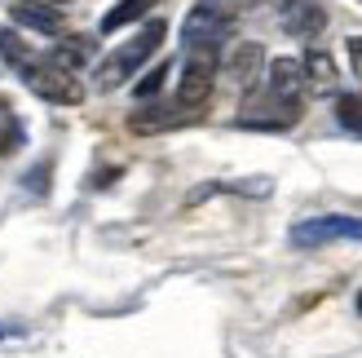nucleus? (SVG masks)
<instances>
[{
  "label": "nucleus",
  "instance_id": "1",
  "mask_svg": "<svg viewBox=\"0 0 362 358\" xmlns=\"http://www.w3.org/2000/svg\"><path fill=\"white\" fill-rule=\"evenodd\" d=\"M0 53H5L9 67H18L23 84H27L40 102H53V106H80V102H84V84H80V76H71V71L53 67L49 58H35V53H31L23 40H18L9 27H0Z\"/></svg>",
  "mask_w": 362,
  "mask_h": 358
},
{
  "label": "nucleus",
  "instance_id": "2",
  "mask_svg": "<svg viewBox=\"0 0 362 358\" xmlns=\"http://www.w3.org/2000/svg\"><path fill=\"white\" fill-rule=\"evenodd\" d=\"M164 35H168V23H164V18H151V23L141 27L133 40H124L115 53H106L102 67H98V76H93L98 88H106V93H111V88H119L129 76H137V71L151 62V53L159 49V40H164Z\"/></svg>",
  "mask_w": 362,
  "mask_h": 358
},
{
  "label": "nucleus",
  "instance_id": "3",
  "mask_svg": "<svg viewBox=\"0 0 362 358\" xmlns=\"http://www.w3.org/2000/svg\"><path fill=\"white\" fill-rule=\"evenodd\" d=\"M212 84H216V49H190L186 67H181V80H177V106L204 115Z\"/></svg>",
  "mask_w": 362,
  "mask_h": 358
},
{
  "label": "nucleus",
  "instance_id": "4",
  "mask_svg": "<svg viewBox=\"0 0 362 358\" xmlns=\"http://www.w3.org/2000/svg\"><path fill=\"white\" fill-rule=\"evenodd\" d=\"M230 31H234V13L221 9L216 0H204L181 23V40H186V49H221V40H230Z\"/></svg>",
  "mask_w": 362,
  "mask_h": 358
},
{
  "label": "nucleus",
  "instance_id": "5",
  "mask_svg": "<svg viewBox=\"0 0 362 358\" xmlns=\"http://www.w3.org/2000/svg\"><path fill=\"white\" fill-rule=\"evenodd\" d=\"M336 239H362V217H340V212H327V217H310L292 226V243L296 248H322Z\"/></svg>",
  "mask_w": 362,
  "mask_h": 358
},
{
  "label": "nucleus",
  "instance_id": "6",
  "mask_svg": "<svg viewBox=\"0 0 362 358\" xmlns=\"http://www.w3.org/2000/svg\"><path fill=\"white\" fill-rule=\"evenodd\" d=\"M265 93L283 102V106H300L305 102V67L300 58H274L265 67Z\"/></svg>",
  "mask_w": 362,
  "mask_h": 358
},
{
  "label": "nucleus",
  "instance_id": "7",
  "mask_svg": "<svg viewBox=\"0 0 362 358\" xmlns=\"http://www.w3.org/2000/svg\"><path fill=\"white\" fill-rule=\"evenodd\" d=\"M279 27L292 35V40H314V35L327 27V13H322V5H314V0H283Z\"/></svg>",
  "mask_w": 362,
  "mask_h": 358
},
{
  "label": "nucleus",
  "instance_id": "8",
  "mask_svg": "<svg viewBox=\"0 0 362 358\" xmlns=\"http://www.w3.org/2000/svg\"><path fill=\"white\" fill-rule=\"evenodd\" d=\"M296 120H300V106H283V102H274L269 93L261 102H247L243 115H239L243 129H292Z\"/></svg>",
  "mask_w": 362,
  "mask_h": 358
},
{
  "label": "nucleus",
  "instance_id": "9",
  "mask_svg": "<svg viewBox=\"0 0 362 358\" xmlns=\"http://www.w3.org/2000/svg\"><path fill=\"white\" fill-rule=\"evenodd\" d=\"M230 80L243 88V93H252V88H257V80L265 76V49L257 45V40H243L239 49L230 53Z\"/></svg>",
  "mask_w": 362,
  "mask_h": 358
},
{
  "label": "nucleus",
  "instance_id": "10",
  "mask_svg": "<svg viewBox=\"0 0 362 358\" xmlns=\"http://www.w3.org/2000/svg\"><path fill=\"white\" fill-rule=\"evenodd\" d=\"M199 120V111H186V106H146V111L129 115L133 133H164V129H181V124Z\"/></svg>",
  "mask_w": 362,
  "mask_h": 358
},
{
  "label": "nucleus",
  "instance_id": "11",
  "mask_svg": "<svg viewBox=\"0 0 362 358\" xmlns=\"http://www.w3.org/2000/svg\"><path fill=\"white\" fill-rule=\"evenodd\" d=\"M93 53H98V40H88V35H62V40H53L49 62L76 76V71H84L88 62H93Z\"/></svg>",
  "mask_w": 362,
  "mask_h": 358
},
{
  "label": "nucleus",
  "instance_id": "12",
  "mask_svg": "<svg viewBox=\"0 0 362 358\" xmlns=\"http://www.w3.org/2000/svg\"><path fill=\"white\" fill-rule=\"evenodd\" d=\"M9 18H13L18 27H31V31H40V35H62V13L53 9V5H40V0L13 5Z\"/></svg>",
  "mask_w": 362,
  "mask_h": 358
},
{
  "label": "nucleus",
  "instance_id": "13",
  "mask_svg": "<svg viewBox=\"0 0 362 358\" xmlns=\"http://www.w3.org/2000/svg\"><path fill=\"white\" fill-rule=\"evenodd\" d=\"M300 67H305V88H314V93H332L336 88V62L327 49H310L300 58Z\"/></svg>",
  "mask_w": 362,
  "mask_h": 358
},
{
  "label": "nucleus",
  "instance_id": "14",
  "mask_svg": "<svg viewBox=\"0 0 362 358\" xmlns=\"http://www.w3.org/2000/svg\"><path fill=\"white\" fill-rule=\"evenodd\" d=\"M151 9V0H119V5L102 18V31H119V27H129V23H137L141 13Z\"/></svg>",
  "mask_w": 362,
  "mask_h": 358
},
{
  "label": "nucleus",
  "instance_id": "15",
  "mask_svg": "<svg viewBox=\"0 0 362 358\" xmlns=\"http://www.w3.org/2000/svg\"><path fill=\"white\" fill-rule=\"evenodd\" d=\"M336 124H340V129H349L354 137H362V98L336 93Z\"/></svg>",
  "mask_w": 362,
  "mask_h": 358
},
{
  "label": "nucleus",
  "instance_id": "16",
  "mask_svg": "<svg viewBox=\"0 0 362 358\" xmlns=\"http://www.w3.org/2000/svg\"><path fill=\"white\" fill-rule=\"evenodd\" d=\"M13 146H23V124L9 111V102L0 98V155H9Z\"/></svg>",
  "mask_w": 362,
  "mask_h": 358
},
{
  "label": "nucleus",
  "instance_id": "17",
  "mask_svg": "<svg viewBox=\"0 0 362 358\" xmlns=\"http://www.w3.org/2000/svg\"><path fill=\"white\" fill-rule=\"evenodd\" d=\"M164 80H168V62H159L155 71H146V80L137 84V98H141V102H146V98H155L159 88H164Z\"/></svg>",
  "mask_w": 362,
  "mask_h": 358
},
{
  "label": "nucleus",
  "instance_id": "18",
  "mask_svg": "<svg viewBox=\"0 0 362 358\" xmlns=\"http://www.w3.org/2000/svg\"><path fill=\"white\" fill-rule=\"evenodd\" d=\"M349 62H354V76L362 80V35H349Z\"/></svg>",
  "mask_w": 362,
  "mask_h": 358
},
{
  "label": "nucleus",
  "instance_id": "19",
  "mask_svg": "<svg viewBox=\"0 0 362 358\" xmlns=\"http://www.w3.org/2000/svg\"><path fill=\"white\" fill-rule=\"evenodd\" d=\"M40 5H66V0H40Z\"/></svg>",
  "mask_w": 362,
  "mask_h": 358
},
{
  "label": "nucleus",
  "instance_id": "20",
  "mask_svg": "<svg viewBox=\"0 0 362 358\" xmlns=\"http://www.w3.org/2000/svg\"><path fill=\"white\" fill-rule=\"evenodd\" d=\"M358 314H362V292H358Z\"/></svg>",
  "mask_w": 362,
  "mask_h": 358
},
{
  "label": "nucleus",
  "instance_id": "21",
  "mask_svg": "<svg viewBox=\"0 0 362 358\" xmlns=\"http://www.w3.org/2000/svg\"><path fill=\"white\" fill-rule=\"evenodd\" d=\"M151 5H155V0H151Z\"/></svg>",
  "mask_w": 362,
  "mask_h": 358
},
{
  "label": "nucleus",
  "instance_id": "22",
  "mask_svg": "<svg viewBox=\"0 0 362 358\" xmlns=\"http://www.w3.org/2000/svg\"><path fill=\"white\" fill-rule=\"evenodd\" d=\"M358 5H362V0H358Z\"/></svg>",
  "mask_w": 362,
  "mask_h": 358
}]
</instances>
